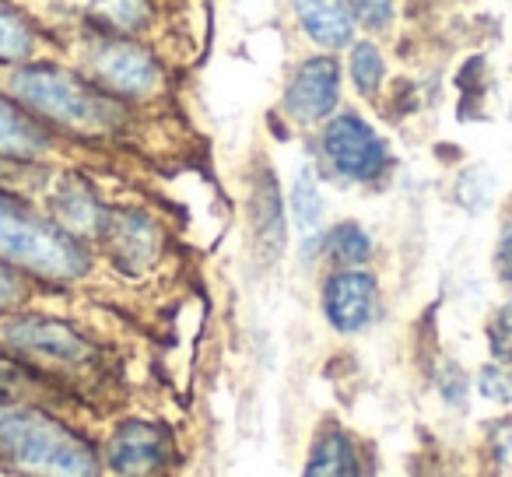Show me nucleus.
I'll return each mask as SVG.
<instances>
[{"label":"nucleus","mask_w":512,"mask_h":477,"mask_svg":"<svg viewBox=\"0 0 512 477\" xmlns=\"http://www.w3.org/2000/svg\"><path fill=\"white\" fill-rule=\"evenodd\" d=\"M439 386H442V397H446L449 404H456L460 411L467 407V379H463L460 365H449V369L442 372Z\"/></svg>","instance_id":"obj_24"},{"label":"nucleus","mask_w":512,"mask_h":477,"mask_svg":"<svg viewBox=\"0 0 512 477\" xmlns=\"http://www.w3.org/2000/svg\"><path fill=\"white\" fill-rule=\"evenodd\" d=\"M169 439L151 421H123L106 442V463L120 477H148L165 463Z\"/></svg>","instance_id":"obj_10"},{"label":"nucleus","mask_w":512,"mask_h":477,"mask_svg":"<svg viewBox=\"0 0 512 477\" xmlns=\"http://www.w3.org/2000/svg\"><path fill=\"white\" fill-rule=\"evenodd\" d=\"M53 148V134L39 116H32L25 106L0 92V158L8 162H32L43 158Z\"/></svg>","instance_id":"obj_14"},{"label":"nucleus","mask_w":512,"mask_h":477,"mask_svg":"<svg viewBox=\"0 0 512 477\" xmlns=\"http://www.w3.org/2000/svg\"><path fill=\"white\" fill-rule=\"evenodd\" d=\"M292 214L299 221L302 235H316L323 225V193L316 186L313 172L302 169L292 183Z\"/></svg>","instance_id":"obj_19"},{"label":"nucleus","mask_w":512,"mask_h":477,"mask_svg":"<svg viewBox=\"0 0 512 477\" xmlns=\"http://www.w3.org/2000/svg\"><path fill=\"white\" fill-rule=\"evenodd\" d=\"M249 214H253V239L256 250L267 264L285 253V197H281V183L271 169H260L253 179V193H249Z\"/></svg>","instance_id":"obj_12"},{"label":"nucleus","mask_w":512,"mask_h":477,"mask_svg":"<svg viewBox=\"0 0 512 477\" xmlns=\"http://www.w3.org/2000/svg\"><path fill=\"white\" fill-rule=\"evenodd\" d=\"M355 25H362L365 32H386L397 15V4L393 0H348Z\"/></svg>","instance_id":"obj_22"},{"label":"nucleus","mask_w":512,"mask_h":477,"mask_svg":"<svg viewBox=\"0 0 512 477\" xmlns=\"http://www.w3.org/2000/svg\"><path fill=\"white\" fill-rule=\"evenodd\" d=\"M53 221H57L64 232H71L74 239L85 243L88 235L102 239L109 221V207L95 197V190L81 176H64L53 190Z\"/></svg>","instance_id":"obj_11"},{"label":"nucleus","mask_w":512,"mask_h":477,"mask_svg":"<svg viewBox=\"0 0 512 477\" xmlns=\"http://www.w3.org/2000/svg\"><path fill=\"white\" fill-rule=\"evenodd\" d=\"M4 95L43 123L74 130V134H113L123 123L120 99L92 85L81 71L53 64V60L11 64Z\"/></svg>","instance_id":"obj_1"},{"label":"nucleus","mask_w":512,"mask_h":477,"mask_svg":"<svg viewBox=\"0 0 512 477\" xmlns=\"http://www.w3.org/2000/svg\"><path fill=\"white\" fill-rule=\"evenodd\" d=\"M488 442H491V449H495L498 460L512 463V418L495 421V425H491V432H488Z\"/></svg>","instance_id":"obj_26"},{"label":"nucleus","mask_w":512,"mask_h":477,"mask_svg":"<svg viewBox=\"0 0 512 477\" xmlns=\"http://www.w3.org/2000/svg\"><path fill=\"white\" fill-rule=\"evenodd\" d=\"M0 460L32 477H95L99 456L64 421L0 397Z\"/></svg>","instance_id":"obj_2"},{"label":"nucleus","mask_w":512,"mask_h":477,"mask_svg":"<svg viewBox=\"0 0 512 477\" xmlns=\"http://www.w3.org/2000/svg\"><path fill=\"white\" fill-rule=\"evenodd\" d=\"M0 264L67 285L85 278L92 257L88 246L64 232L53 218H39L32 207L0 190Z\"/></svg>","instance_id":"obj_3"},{"label":"nucleus","mask_w":512,"mask_h":477,"mask_svg":"<svg viewBox=\"0 0 512 477\" xmlns=\"http://www.w3.org/2000/svg\"><path fill=\"white\" fill-rule=\"evenodd\" d=\"M302 477H362V456L344 428L330 425L309 446Z\"/></svg>","instance_id":"obj_16"},{"label":"nucleus","mask_w":512,"mask_h":477,"mask_svg":"<svg viewBox=\"0 0 512 477\" xmlns=\"http://www.w3.org/2000/svg\"><path fill=\"white\" fill-rule=\"evenodd\" d=\"M477 393L495 404L512 407V365H498L488 362L481 372H477Z\"/></svg>","instance_id":"obj_21"},{"label":"nucleus","mask_w":512,"mask_h":477,"mask_svg":"<svg viewBox=\"0 0 512 477\" xmlns=\"http://www.w3.org/2000/svg\"><path fill=\"white\" fill-rule=\"evenodd\" d=\"M320 151L330 169L351 183H379L393 165L390 148L376 134V127L348 109L327 120L320 134Z\"/></svg>","instance_id":"obj_5"},{"label":"nucleus","mask_w":512,"mask_h":477,"mask_svg":"<svg viewBox=\"0 0 512 477\" xmlns=\"http://www.w3.org/2000/svg\"><path fill=\"white\" fill-rule=\"evenodd\" d=\"M337 102H341V60L334 53H316L292 71L281 106L295 123H323L337 113Z\"/></svg>","instance_id":"obj_6"},{"label":"nucleus","mask_w":512,"mask_h":477,"mask_svg":"<svg viewBox=\"0 0 512 477\" xmlns=\"http://www.w3.org/2000/svg\"><path fill=\"white\" fill-rule=\"evenodd\" d=\"M348 74L355 81V88L362 95H376L386 81V60L379 53L376 43L362 39V43H351V57H348Z\"/></svg>","instance_id":"obj_18"},{"label":"nucleus","mask_w":512,"mask_h":477,"mask_svg":"<svg viewBox=\"0 0 512 477\" xmlns=\"http://www.w3.org/2000/svg\"><path fill=\"white\" fill-rule=\"evenodd\" d=\"M81 74L92 85H99L106 95L127 102V99H151L162 92L165 71L158 57L134 36L120 32H95L81 46Z\"/></svg>","instance_id":"obj_4"},{"label":"nucleus","mask_w":512,"mask_h":477,"mask_svg":"<svg viewBox=\"0 0 512 477\" xmlns=\"http://www.w3.org/2000/svg\"><path fill=\"white\" fill-rule=\"evenodd\" d=\"M295 22L320 50H348L355 43V15L348 0H292Z\"/></svg>","instance_id":"obj_13"},{"label":"nucleus","mask_w":512,"mask_h":477,"mask_svg":"<svg viewBox=\"0 0 512 477\" xmlns=\"http://www.w3.org/2000/svg\"><path fill=\"white\" fill-rule=\"evenodd\" d=\"M43 50H53L50 36L36 25L29 11H22L15 0H0V64H32Z\"/></svg>","instance_id":"obj_15"},{"label":"nucleus","mask_w":512,"mask_h":477,"mask_svg":"<svg viewBox=\"0 0 512 477\" xmlns=\"http://www.w3.org/2000/svg\"><path fill=\"white\" fill-rule=\"evenodd\" d=\"M323 316L341 334H358L372 323L379 306V285L362 267H337L323 285Z\"/></svg>","instance_id":"obj_8"},{"label":"nucleus","mask_w":512,"mask_h":477,"mask_svg":"<svg viewBox=\"0 0 512 477\" xmlns=\"http://www.w3.org/2000/svg\"><path fill=\"white\" fill-rule=\"evenodd\" d=\"M323 250L337 267H362L372 257V235L358 221H341L323 235Z\"/></svg>","instance_id":"obj_17"},{"label":"nucleus","mask_w":512,"mask_h":477,"mask_svg":"<svg viewBox=\"0 0 512 477\" xmlns=\"http://www.w3.org/2000/svg\"><path fill=\"white\" fill-rule=\"evenodd\" d=\"M18 302H22V278L8 264H0V313H11Z\"/></svg>","instance_id":"obj_25"},{"label":"nucleus","mask_w":512,"mask_h":477,"mask_svg":"<svg viewBox=\"0 0 512 477\" xmlns=\"http://www.w3.org/2000/svg\"><path fill=\"white\" fill-rule=\"evenodd\" d=\"M495 274L505 288H512V218L502 221V232H498L495 243Z\"/></svg>","instance_id":"obj_23"},{"label":"nucleus","mask_w":512,"mask_h":477,"mask_svg":"<svg viewBox=\"0 0 512 477\" xmlns=\"http://www.w3.org/2000/svg\"><path fill=\"white\" fill-rule=\"evenodd\" d=\"M102 239H106L113 264L127 274H144L162 253V232L155 218L144 211H109Z\"/></svg>","instance_id":"obj_9"},{"label":"nucleus","mask_w":512,"mask_h":477,"mask_svg":"<svg viewBox=\"0 0 512 477\" xmlns=\"http://www.w3.org/2000/svg\"><path fill=\"white\" fill-rule=\"evenodd\" d=\"M484 337H488V351L498 365H512V299L502 302V306L491 313L488 327H484Z\"/></svg>","instance_id":"obj_20"},{"label":"nucleus","mask_w":512,"mask_h":477,"mask_svg":"<svg viewBox=\"0 0 512 477\" xmlns=\"http://www.w3.org/2000/svg\"><path fill=\"white\" fill-rule=\"evenodd\" d=\"M4 344L22 355H32L39 362L57 365H85L92 358V344L78 334L74 327L46 316H25V320L4 323Z\"/></svg>","instance_id":"obj_7"}]
</instances>
